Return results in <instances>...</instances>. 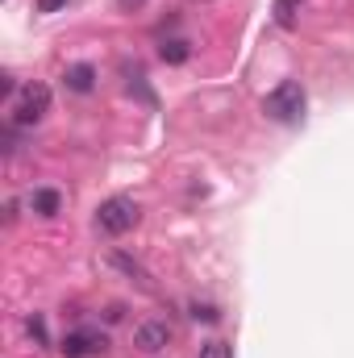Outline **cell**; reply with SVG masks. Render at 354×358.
Segmentation results:
<instances>
[{"label": "cell", "mask_w": 354, "mask_h": 358, "mask_svg": "<svg viewBox=\"0 0 354 358\" xmlns=\"http://www.w3.org/2000/svg\"><path fill=\"white\" fill-rule=\"evenodd\" d=\"M138 225V204L129 196H108L100 208H96V229L108 234V238H121Z\"/></svg>", "instance_id": "obj_1"}, {"label": "cell", "mask_w": 354, "mask_h": 358, "mask_svg": "<svg viewBox=\"0 0 354 358\" xmlns=\"http://www.w3.org/2000/svg\"><path fill=\"white\" fill-rule=\"evenodd\" d=\"M263 113L271 121H288V125L300 121V117H304V88H300L296 80H283L275 92H267Z\"/></svg>", "instance_id": "obj_2"}, {"label": "cell", "mask_w": 354, "mask_h": 358, "mask_svg": "<svg viewBox=\"0 0 354 358\" xmlns=\"http://www.w3.org/2000/svg\"><path fill=\"white\" fill-rule=\"evenodd\" d=\"M50 113V88L46 84H25L13 104V125H38Z\"/></svg>", "instance_id": "obj_3"}, {"label": "cell", "mask_w": 354, "mask_h": 358, "mask_svg": "<svg viewBox=\"0 0 354 358\" xmlns=\"http://www.w3.org/2000/svg\"><path fill=\"white\" fill-rule=\"evenodd\" d=\"M59 350H63V358H96L108 350V338L96 334V329H76L59 342Z\"/></svg>", "instance_id": "obj_4"}, {"label": "cell", "mask_w": 354, "mask_h": 358, "mask_svg": "<svg viewBox=\"0 0 354 358\" xmlns=\"http://www.w3.org/2000/svg\"><path fill=\"white\" fill-rule=\"evenodd\" d=\"M167 342H171V325H167V321H146V325L134 329V346L146 350V355L167 350Z\"/></svg>", "instance_id": "obj_5"}, {"label": "cell", "mask_w": 354, "mask_h": 358, "mask_svg": "<svg viewBox=\"0 0 354 358\" xmlns=\"http://www.w3.org/2000/svg\"><path fill=\"white\" fill-rule=\"evenodd\" d=\"M63 84H67V92H76V96H88V92L96 88V67H92V63L67 67V71H63Z\"/></svg>", "instance_id": "obj_6"}, {"label": "cell", "mask_w": 354, "mask_h": 358, "mask_svg": "<svg viewBox=\"0 0 354 358\" xmlns=\"http://www.w3.org/2000/svg\"><path fill=\"white\" fill-rule=\"evenodd\" d=\"M29 208H34L38 217H55V213L63 208V196H59L55 187H38V192L29 196Z\"/></svg>", "instance_id": "obj_7"}, {"label": "cell", "mask_w": 354, "mask_h": 358, "mask_svg": "<svg viewBox=\"0 0 354 358\" xmlns=\"http://www.w3.org/2000/svg\"><path fill=\"white\" fill-rule=\"evenodd\" d=\"M300 4H304V0H275V8H271V13H275V25L292 29V25H296V13H300Z\"/></svg>", "instance_id": "obj_8"}, {"label": "cell", "mask_w": 354, "mask_h": 358, "mask_svg": "<svg viewBox=\"0 0 354 358\" xmlns=\"http://www.w3.org/2000/svg\"><path fill=\"white\" fill-rule=\"evenodd\" d=\"M159 55H163V63H187V55H192V50H187V42H183V38H167V42H163V46H159Z\"/></svg>", "instance_id": "obj_9"}, {"label": "cell", "mask_w": 354, "mask_h": 358, "mask_svg": "<svg viewBox=\"0 0 354 358\" xmlns=\"http://www.w3.org/2000/svg\"><path fill=\"white\" fill-rule=\"evenodd\" d=\"M113 267L129 271V275H134V279H138V283H142V287H150V275H146V271L138 267V263H134V259H129V255H113Z\"/></svg>", "instance_id": "obj_10"}, {"label": "cell", "mask_w": 354, "mask_h": 358, "mask_svg": "<svg viewBox=\"0 0 354 358\" xmlns=\"http://www.w3.org/2000/svg\"><path fill=\"white\" fill-rule=\"evenodd\" d=\"M25 334H29V338H34V342H38V346H46V342H50V338H46V321H42V317H38V313H34V317H29V321H25Z\"/></svg>", "instance_id": "obj_11"}, {"label": "cell", "mask_w": 354, "mask_h": 358, "mask_svg": "<svg viewBox=\"0 0 354 358\" xmlns=\"http://www.w3.org/2000/svg\"><path fill=\"white\" fill-rule=\"evenodd\" d=\"M200 358H234V346L229 342H204L200 346Z\"/></svg>", "instance_id": "obj_12"}, {"label": "cell", "mask_w": 354, "mask_h": 358, "mask_svg": "<svg viewBox=\"0 0 354 358\" xmlns=\"http://www.w3.org/2000/svg\"><path fill=\"white\" fill-rule=\"evenodd\" d=\"M217 317H221V313H217V308H213V304H200V300H196V304H192V321H204V325H213V321H217Z\"/></svg>", "instance_id": "obj_13"}, {"label": "cell", "mask_w": 354, "mask_h": 358, "mask_svg": "<svg viewBox=\"0 0 354 358\" xmlns=\"http://www.w3.org/2000/svg\"><path fill=\"white\" fill-rule=\"evenodd\" d=\"M34 8L38 13H59V8H67V0H34Z\"/></svg>", "instance_id": "obj_14"}, {"label": "cell", "mask_w": 354, "mask_h": 358, "mask_svg": "<svg viewBox=\"0 0 354 358\" xmlns=\"http://www.w3.org/2000/svg\"><path fill=\"white\" fill-rule=\"evenodd\" d=\"M13 88H17V84H13V76L4 71V76H0V92H4V96H13Z\"/></svg>", "instance_id": "obj_15"}]
</instances>
